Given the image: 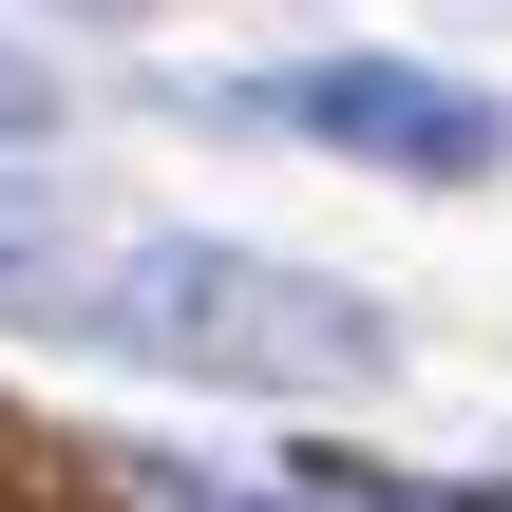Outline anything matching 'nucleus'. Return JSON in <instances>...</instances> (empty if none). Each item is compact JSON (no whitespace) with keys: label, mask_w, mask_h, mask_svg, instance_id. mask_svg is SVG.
Returning a JSON list of instances; mask_svg holds the SVG:
<instances>
[{"label":"nucleus","mask_w":512,"mask_h":512,"mask_svg":"<svg viewBox=\"0 0 512 512\" xmlns=\"http://www.w3.org/2000/svg\"><path fill=\"white\" fill-rule=\"evenodd\" d=\"M228 114H247V133H304V152H361V171H399V190L512 171V95L418 76V57H304V76H247Z\"/></svg>","instance_id":"nucleus-2"},{"label":"nucleus","mask_w":512,"mask_h":512,"mask_svg":"<svg viewBox=\"0 0 512 512\" xmlns=\"http://www.w3.org/2000/svg\"><path fill=\"white\" fill-rule=\"evenodd\" d=\"M152 475V456H133ZM171 512H512V494H437V475H361V456H304V475H266V494H209V475H152Z\"/></svg>","instance_id":"nucleus-3"},{"label":"nucleus","mask_w":512,"mask_h":512,"mask_svg":"<svg viewBox=\"0 0 512 512\" xmlns=\"http://www.w3.org/2000/svg\"><path fill=\"white\" fill-rule=\"evenodd\" d=\"M57 342L95 361H152V380H228V399H380L399 323L285 247H209V228H95Z\"/></svg>","instance_id":"nucleus-1"},{"label":"nucleus","mask_w":512,"mask_h":512,"mask_svg":"<svg viewBox=\"0 0 512 512\" xmlns=\"http://www.w3.org/2000/svg\"><path fill=\"white\" fill-rule=\"evenodd\" d=\"M0 512H19V494H0Z\"/></svg>","instance_id":"nucleus-7"},{"label":"nucleus","mask_w":512,"mask_h":512,"mask_svg":"<svg viewBox=\"0 0 512 512\" xmlns=\"http://www.w3.org/2000/svg\"><path fill=\"white\" fill-rule=\"evenodd\" d=\"M95 19H152V0H95Z\"/></svg>","instance_id":"nucleus-6"},{"label":"nucleus","mask_w":512,"mask_h":512,"mask_svg":"<svg viewBox=\"0 0 512 512\" xmlns=\"http://www.w3.org/2000/svg\"><path fill=\"white\" fill-rule=\"evenodd\" d=\"M38 133H57V76H38V57L0 38V152H38Z\"/></svg>","instance_id":"nucleus-5"},{"label":"nucleus","mask_w":512,"mask_h":512,"mask_svg":"<svg viewBox=\"0 0 512 512\" xmlns=\"http://www.w3.org/2000/svg\"><path fill=\"white\" fill-rule=\"evenodd\" d=\"M76 266H95V209H76L57 171H0V323H57Z\"/></svg>","instance_id":"nucleus-4"}]
</instances>
